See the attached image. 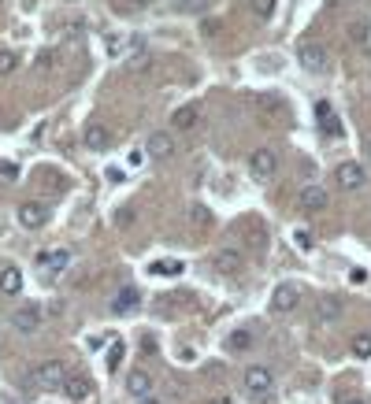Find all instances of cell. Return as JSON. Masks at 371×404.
Instances as JSON below:
<instances>
[{
	"mask_svg": "<svg viewBox=\"0 0 371 404\" xmlns=\"http://www.w3.org/2000/svg\"><path fill=\"white\" fill-rule=\"evenodd\" d=\"M63 379H67V367H63L60 360H45L38 367H30V375H26V390H60Z\"/></svg>",
	"mask_w": 371,
	"mask_h": 404,
	"instance_id": "obj_1",
	"label": "cell"
},
{
	"mask_svg": "<svg viewBox=\"0 0 371 404\" xmlns=\"http://www.w3.org/2000/svg\"><path fill=\"white\" fill-rule=\"evenodd\" d=\"M249 174L256 182H271L278 174V152L275 149H256L249 156Z\"/></svg>",
	"mask_w": 371,
	"mask_h": 404,
	"instance_id": "obj_2",
	"label": "cell"
},
{
	"mask_svg": "<svg viewBox=\"0 0 371 404\" xmlns=\"http://www.w3.org/2000/svg\"><path fill=\"white\" fill-rule=\"evenodd\" d=\"M297 63H301L304 71H312V75H320L323 67H327V49L315 41H301L297 45Z\"/></svg>",
	"mask_w": 371,
	"mask_h": 404,
	"instance_id": "obj_3",
	"label": "cell"
},
{
	"mask_svg": "<svg viewBox=\"0 0 371 404\" xmlns=\"http://www.w3.org/2000/svg\"><path fill=\"white\" fill-rule=\"evenodd\" d=\"M297 305H301V289L294 282H283V286L271 293V311L275 316H289V311H297Z\"/></svg>",
	"mask_w": 371,
	"mask_h": 404,
	"instance_id": "obj_4",
	"label": "cell"
},
{
	"mask_svg": "<svg viewBox=\"0 0 371 404\" xmlns=\"http://www.w3.org/2000/svg\"><path fill=\"white\" fill-rule=\"evenodd\" d=\"M41 319H45V311H41V305H34V300L12 311V326L19 330V334H34V330L41 326Z\"/></svg>",
	"mask_w": 371,
	"mask_h": 404,
	"instance_id": "obj_5",
	"label": "cell"
},
{
	"mask_svg": "<svg viewBox=\"0 0 371 404\" xmlns=\"http://www.w3.org/2000/svg\"><path fill=\"white\" fill-rule=\"evenodd\" d=\"M45 223H49V204H41V200L19 204V226L23 230H41Z\"/></svg>",
	"mask_w": 371,
	"mask_h": 404,
	"instance_id": "obj_6",
	"label": "cell"
},
{
	"mask_svg": "<svg viewBox=\"0 0 371 404\" xmlns=\"http://www.w3.org/2000/svg\"><path fill=\"white\" fill-rule=\"evenodd\" d=\"M334 182H338L342 189H349V193H352V189H364V186H368V171L360 167V163H352V160H349V163H338V171H334Z\"/></svg>",
	"mask_w": 371,
	"mask_h": 404,
	"instance_id": "obj_7",
	"label": "cell"
},
{
	"mask_svg": "<svg viewBox=\"0 0 371 404\" xmlns=\"http://www.w3.org/2000/svg\"><path fill=\"white\" fill-rule=\"evenodd\" d=\"M297 204H301V212H327L331 197L323 186H315V182H309V186H301V193H297Z\"/></svg>",
	"mask_w": 371,
	"mask_h": 404,
	"instance_id": "obj_8",
	"label": "cell"
},
{
	"mask_svg": "<svg viewBox=\"0 0 371 404\" xmlns=\"http://www.w3.org/2000/svg\"><path fill=\"white\" fill-rule=\"evenodd\" d=\"M271 385H275V375H271V367H264V364L246 367V390H252V393L260 397V393H267Z\"/></svg>",
	"mask_w": 371,
	"mask_h": 404,
	"instance_id": "obj_9",
	"label": "cell"
},
{
	"mask_svg": "<svg viewBox=\"0 0 371 404\" xmlns=\"http://www.w3.org/2000/svg\"><path fill=\"white\" fill-rule=\"evenodd\" d=\"M145 152H149L152 160H167V156L175 152V137H171L167 130H152L149 137H145Z\"/></svg>",
	"mask_w": 371,
	"mask_h": 404,
	"instance_id": "obj_10",
	"label": "cell"
},
{
	"mask_svg": "<svg viewBox=\"0 0 371 404\" xmlns=\"http://www.w3.org/2000/svg\"><path fill=\"white\" fill-rule=\"evenodd\" d=\"M171 123H175V130H178V134L193 130V126L201 123V104H197V100H189V104H178V108H175V115H171Z\"/></svg>",
	"mask_w": 371,
	"mask_h": 404,
	"instance_id": "obj_11",
	"label": "cell"
},
{
	"mask_svg": "<svg viewBox=\"0 0 371 404\" xmlns=\"http://www.w3.org/2000/svg\"><path fill=\"white\" fill-rule=\"evenodd\" d=\"M63 393H67V401L82 404V401H89V393H93V382L82 379V375H67V379H63Z\"/></svg>",
	"mask_w": 371,
	"mask_h": 404,
	"instance_id": "obj_12",
	"label": "cell"
},
{
	"mask_svg": "<svg viewBox=\"0 0 371 404\" xmlns=\"http://www.w3.org/2000/svg\"><path fill=\"white\" fill-rule=\"evenodd\" d=\"M82 141H86V149H89V152H101V149H108L112 134H108V126H104V123H86Z\"/></svg>",
	"mask_w": 371,
	"mask_h": 404,
	"instance_id": "obj_13",
	"label": "cell"
},
{
	"mask_svg": "<svg viewBox=\"0 0 371 404\" xmlns=\"http://www.w3.org/2000/svg\"><path fill=\"white\" fill-rule=\"evenodd\" d=\"M138 305H141V293L134 286H123L119 293H115V300H112V311L115 316H130V311H138Z\"/></svg>",
	"mask_w": 371,
	"mask_h": 404,
	"instance_id": "obj_14",
	"label": "cell"
},
{
	"mask_svg": "<svg viewBox=\"0 0 371 404\" xmlns=\"http://www.w3.org/2000/svg\"><path fill=\"white\" fill-rule=\"evenodd\" d=\"M212 263H215V271H223V274H238L241 271V252L238 249H215Z\"/></svg>",
	"mask_w": 371,
	"mask_h": 404,
	"instance_id": "obj_15",
	"label": "cell"
},
{
	"mask_svg": "<svg viewBox=\"0 0 371 404\" xmlns=\"http://www.w3.org/2000/svg\"><path fill=\"white\" fill-rule=\"evenodd\" d=\"M67 263H71L67 249H45V252H38V268L41 271H63Z\"/></svg>",
	"mask_w": 371,
	"mask_h": 404,
	"instance_id": "obj_16",
	"label": "cell"
},
{
	"mask_svg": "<svg viewBox=\"0 0 371 404\" xmlns=\"http://www.w3.org/2000/svg\"><path fill=\"white\" fill-rule=\"evenodd\" d=\"M19 289H23V271L19 268L0 271V293H4V297H19Z\"/></svg>",
	"mask_w": 371,
	"mask_h": 404,
	"instance_id": "obj_17",
	"label": "cell"
},
{
	"mask_svg": "<svg viewBox=\"0 0 371 404\" xmlns=\"http://www.w3.org/2000/svg\"><path fill=\"white\" fill-rule=\"evenodd\" d=\"M126 390H130V397H149V393H152L149 371H130V375H126Z\"/></svg>",
	"mask_w": 371,
	"mask_h": 404,
	"instance_id": "obj_18",
	"label": "cell"
},
{
	"mask_svg": "<svg viewBox=\"0 0 371 404\" xmlns=\"http://www.w3.org/2000/svg\"><path fill=\"white\" fill-rule=\"evenodd\" d=\"M342 316V300L338 297H323L320 305H315V319H323V323H331V319Z\"/></svg>",
	"mask_w": 371,
	"mask_h": 404,
	"instance_id": "obj_19",
	"label": "cell"
},
{
	"mask_svg": "<svg viewBox=\"0 0 371 404\" xmlns=\"http://www.w3.org/2000/svg\"><path fill=\"white\" fill-rule=\"evenodd\" d=\"M149 271H152V274H164V278H171V274H182V260H156Z\"/></svg>",
	"mask_w": 371,
	"mask_h": 404,
	"instance_id": "obj_20",
	"label": "cell"
},
{
	"mask_svg": "<svg viewBox=\"0 0 371 404\" xmlns=\"http://www.w3.org/2000/svg\"><path fill=\"white\" fill-rule=\"evenodd\" d=\"M249 345H252V334H249V330H238V334L227 337V348H230V353H246Z\"/></svg>",
	"mask_w": 371,
	"mask_h": 404,
	"instance_id": "obj_21",
	"label": "cell"
},
{
	"mask_svg": "<svg viewBox=\"0 0 371 404\" xmlns=\"http://www.w3.org/2000/svg\"><path fill=\"white\" fill-rule=\"evenodd\" d=\"M275 4L278 0H252V15H256V19H271V15H275Z\"/></svg>",
	"mask_w": 371,
	"mask_h": 404,
	"instance_id": "obj_22",
	"label": "cell"
},
{
	"mask_svg": "<svg viewBox=\"0 0 371 404\" xmlns=\"http://www.w3.org/2000/svg\"><path fill=\"white\" fill-rule=\"evenodd\" d=\"M15 67H19V56L12 49H0V75H12Z\"/></svg>",
	"mask_w": 371,
	"mask_h": 404,
	"instance_id": "obj_23",
	"label": "cell"
},
{
	"mask_svg": "<svg viewBox=\"0 0 371 404\" xmlns=\"http://www.w3.org/2000/svg\"><path fill=\"white\" fill-rule=\"evenodd\" d=\"M352 356H357V360H368L371 356V334H360L357 342H352Z\"/></svg>",
	"mask_w": 371,
	"mask_h": 404,
	"instance_id": "obj_24",
	"label": "cell"
},
{
	"mask_svg": "<svg viewBox=\"0 0 371 404\" xmlns=\"http://www.w3.org/2000/svg\"><path fill=\"white\" fill-rule=\"evenodd\" d=\"M189 219H193V226H208V223H212V212H208L204 204H193V208H189Z\"/></svg>",
	"mask_w": 371,
	"mask_h": 404,
	"instance_id": "obj_25",
	"label": "cell"
},
{
	"mask_svg": "<svg viewBox=\"0 0 371 404\" xmlns=\"http://www.w3.org/2000/svg\"><path fill=\"white\" fill-rule=\"evenodd\" d=\"M320 126H323V134H331V137H342V123H338V115H327V119H320Z\"/></svg>",
	"mask_w": 371,
	"mask_h": 404,
	"instance_id": "obj_26",
	"label": "cell"
},
{
	"mask_svg": "<svg viewBox=\"0 0 371 404\" xmlns=\"http://www.w3.org/2000/svg\"><path fill=\"white\" fill-rule=\"evenodd\" d=\"M0 178L15 182V178H19V167H15V163H8V160H0Z\"/></svg>",
	"mask_w": 371,
	"mask_h": 404,
	"instance_id": "obj_27",
	"label": "cell"
},
{
	"mask_svg": "<svg viewBox=\"0 0 371 404\" xmlns=\"http://www.w3.org/2000/svg\"><path fill=\"white\" fill-rule=\"evenodd\" d=\"M294 241H297V249H312V245H315L309 230H297V234H294Z\"/></svg>",
	"mask_w": 371,
	"mask_h": 404,
	"instance_id": "obj_28",
	"label": "cell"
},
{
	"mask_svg": "<svg viewBox=\"0 0 371 404\" xmlns=\"http://www.w3.org/2000/svg\"><path fill=\"white\" fill-rule=\"evenodd\" d=\"M178 8H182V12H201V8L208 4V0H175Z\"/></svg>",
	"mask_w": 371,
	"mask_h": 404,
	"instance_id": "obj_29",
	"label": "cell"
},
{
	"mask_svg": "<svg viewBox=\"0 0 371 404\" xmlns=\"http://www.w3.org/2000/svg\"><path fill=\"white\" fill-rule=\"evenodd\" d=\"M349 282H352V286H364V282H368V271H364V268L349 271Z\"/></svg>",
	"mask_w": 371,
	"mask_h": 404,
	"instance_id": "obj_30",
	"label": "cell"
},
{
	"mask_svg": "<svg viewBox=\"0 0 371 404\" xmlns=\"http://www.w3.org/2000/svg\"><path fill=\"white\" fill-rule=\"evenodd\" d=\"M331 112H334V108L327 104V100H315V119H327Z\"/></svg>",
	"mask_w": 371,
	"mask_h": 404,
	"instance_id": "obj_31",
	"label": "cell"
},
{
	"mask_svg": "<svg viewBox=\"0 0 371 404\" xmlns=\"http://www.w3.org/2000/svg\"><path fill=\"white\" fill-rule=\"evenodd\" d=\"M342 404H371V401H368V397H346Z\"/></svg>",
	"mask_w": 371,
	"mask_h": 404,
	"instance_id": "obj_32",
	"label": "cell"
},
{
	"mask_svg": "<svg viewBox=\"0 0 371 404\" xmlns=\"http://www.w3.org/2000/svg\"><path fill=\"white\" fill-rule=\"evenodd\" d=\"M138 404H160L156 397H152V393H149V397H138Z\"/></svg>",
	"mask_w": 371,
	"mask_h": 404,
	"instance_id": "obj_33",
	"label": "cell"
},
{
	"mask_svg": "<svg viewBox=\"0 0 371 404\" xmlns=\"http://www.w3.org/2000/svg\"><path fill=\"white\" fill-rule=\"evenodd\" d=\"M208 404H230V397H212Z\"/></svg>",
	"mask_w": 371,
	"mask_h": 404,
	"instance_id": "obj_34",
	"label": "cell"
},
{
	"mask_svg": "<svg viewBox=\"0 0 371 404\" xmlns=\"http://www.w3.org/2000/svg\"><path fill=\"white\" fill-rule=\"evenodd\" d=\"M130 4H134V8H145V4H152V0H130Z\"/></svg>",
	"mask_w": 371,
	"mask_h": 404,
	"instance_id": "obj_35",
	"label": "cell"
},
{
	"mask_svg": "<svg viewBox=\"0 0 371 404\" xmlns=\"http://www.w3.org/2000/svg\"><path fill=\"white\" fill-rule=\"evenodd\" d=\"M364 149H368V156H371V137H368V145H364Z\"/></svg>",
	"mask_w": 371,
	"mask_h": 404,
	"instance_id": "obj_36",
	"label": "cell"
}]
</instances>
